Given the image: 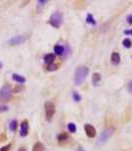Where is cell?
<instances>
[{
	"instance_id": "29",
	"label": "cell",
	"mask_w": 132,
	"mask_h": 151,
	"mask_svg": "<svg viewBox=\"0 0 132 151\" xmlns=\"http://www.w3.org/2000/svg\"><path fill=\"white\" fill-rule=\"evenodd\" d=\"M77 151H85V150H84V149H83V148H81V147H79V148L77 149Z\"/></svg>"
},
{
	"instance_id": "10",
	"label": "cell",
	"mask_w": 132,
	"mask_h": 151,
	"mask_svg": "<svg viewBox=\"0 0 132 151\" xmlns=\"http://www.w3.org/2000/svg\"><path fill=\"white\" fill-rule=\"evenodd\" d=\"M55 61V55L54 54H48L44 57V62L47 65H51L53 64V62Z\"/></svg>"
},
{
	"instance_id": "1",
	"label": "cell",
	"mask_w": 132,
	"mask_h": 151,
	"mask_svg": "<svg viewBox=\"0 0 132 151\" xmlns=\"http://www.w3.org/2000/svg\"><path fill=\"white\" fill-rule=\"evenodd\" d=\"M89 74V69L87 66H78L76 69L75 72V85L80 86L87 78V76Z\"/></svg>"
},
{
	"instance_id": "11",
	"label": "cell",
	"mask_w": 132,
	"mask_h": 151,
	"mask_svg": "<svg viewBox=\"0 0 132 151\" xmlns=\"http://www.w3.org/2000/svg\"><path fill=\"white\" fill-rule=\"evenodd\" d=\"M111 63L113 65H118L120 63V55L118 52H113L111 55Z\"/></svg>"
},
{
	"instance_id": "19",
	"label": "cell",
	"mask_w": 132,
	"mask_h": 151,
	"mask_svg": "<svg viewBox=\"0 0 132 151\" xmlns=\"http://www.w3.org/2000/svg\"><path fill=\"white\" fill-rule=\"evenodd\" d=\"M72 97H73V100H74L75 102H80V101H81V99H82V97L78 94L77 92H73Z\"/></svg>"
},
{
	"instance_id": "8",
	"label": "cell",
	"mask_w": 132,
	"mask_h": 151,
	"mask_svg": "<svg viewBox=\"0 0 132 151\" xmlns=\"http://www.w3.org/2000/svg\"><path fill=\"white\" fill-rule=\"evenodd\" d=\"M28 130H29L28 121H27V120H24L23 122L21 123V127H20V135H21V137L27 136Z\"/></svg>"
},
{
	"instance_id": "20",
	"label": "cell",
	"mask_w": 132,
	"mask_h": 151,
	"mask_svg": "<svg viewBox=\"0 0 132 151\" xmlns=\"http://www.w3.org/2000/svg\"><path fill=\"white\" fill-rule=\"evenodd\" d=\"M68 139V135L66 133H61L59 136H58V141L62 142V141H65Z\"/></svg>"
},
{
	"instance_id": "27",
	"label": "cell",
	"mask_w": 132,
	"mask_h": 151,
	"mask_svg": "<svg viewBox=\"0 0 132 151\" xmlns=\"http://www.w3.org/2000/svg\"><path fill=\"white\" fill-rule=\"evenodd\" d=\"M124 33H125V34H127V35H128V34L132 35V29H130V30H125V31H124Z\"/></svg>"
},
{
	"instance_id": "14",
	"label": "cell",
	"mask_w": 132,
	"mask_h": 151,
	"mask_svg": "<svg viewBox=\"0 0 132 151\" xmlns=\"http://www.w3.org/2000/svg\"><path fill=\"white\" fill-rule=\"evenodd\" d=\"M100 80H101V76H100V74H99V73H94V74H93V77H92V82H93L94 86H97V84H99Z\"/></svg>"
},
{
	"instance_id": "25",
	"label": "cell",
	"mask_w": 132,
	"mask_h": 151,
	"mask_svg": "<svg viewBox=\"0 0 132 151\" xmlns=\"http://www.w3.org/2000/svg\"><path fill=\"white\" fill-rule=\"evenodd\" d=\"M6 110H8L7 106H0V111H6Z\"/></svg>"
},
{
	"instance_id": "16",
	"label": "cell",
	"mask_w": 132,
	"mask_h": 151,
	"mask_svg": "<svg viewBox=\"0 0 132 151\" xmlns=\"http://www.w3.org/2000/svg\"><path fill=\"white\" fill-rule=\"evenodd\" d=\"M17 125H18V123H17L16 120H12V121L9 123V129L11 131H16Z\"/></svg>"
},
{
	"instance_id": "24",
	"label": "cell",
	"mask_w": 132,
	"mask_h": 151,
	"mask_svg": "<svg viewBox=\"0 0 132 151\" xmlns=\"http://www.w3.org/2000/svg\"><path fill=\"white\" fill-rule=\"evenodd\" d=\"M127 90H128L129 93H131L132 94V81H130V82L128 83V85H127Z\"/></svg>"
},
{
	"instance_id": "9",
	"label": "cell",
	"mask_w": 132,
	"mask_h": 151,
	"mask_svg": "<svg viewBox=\"0 0 132 151\" xmlns=\"http://www.w3.org/2000/svg\"><path fill=\"white\" fill-rule=\"evenodd\" d=\"M12 79H13V81H15L16 83H19V84H24L26 82V79L23 76L18 75V74H13Z\"/></svg>"
},
{
	"instance_id": "4",
	"label": "cell",
	"mask_w": 132,
	"mask_h": 151,
	"mask_svg": "<svg viewBox=\"0 0 132 151\" xmlns=\"http://www.w3.org/2000/svg\"><path fill=\"white\" fill-rule=\"evenodd\" d=\"M55 114V106L52 102L47 101L45 103V116H46V120L47 121H51L53 116Z\"/></svg>"
},
{
	"instance_id": "23",
	"label": "cell",
	"mask_w": 132,
	"mask_h": 151,
	"mask_svg": "<svg viewBox=\"0 0 132 151\" xmlns=\"http://www.w3.org/2000/svg\"><path fill=\"white\" fill-rule=\"evenodd\" d=\"M10 147H11V144H8V145H5V146H3L2 148H0V151H9Z\"/></svg>"
},
{
	"instance_id": "26",
	"label": "cell",
	"mask_w": 132,
	"mask_h": 151,
	"mask_svg": "<svg viewBox=\"0 0 132 151\" xmlns=\"http://www.w3.org/2000/svg\"><path fill=\"white\" fill-rule=\"evenodd\" d=\"M127 21H128V23H130V24H132V15H128L127 16Z\"/></svg>"
},
{
	"instance_id": "18",
	"label": "cell",
	"mask_w": 132,
	"mask_h": 151,
	"mask_svg": "<svg viewBox=\"0 0 132 151\" xmlns=\"http://www.w3.org/2000/svg\"><path fill=\"white\" fill-rule=\"evenodd\" d=\"M122 43H123V46H124L125 47H127V48L131 47V44H132L131 40H130L129 38H125V39H123Z\"/></svg>"
},
{
	"instance_id": "28",
	"label": "cell",
	"mask_w": 132,
	"mask_h": 151,
	"mask_svg": "<svg viewBox=\"0 0 132 151\" xmlns=\"http://www.w3.org/2000/svg\"><path fill=\"white\" fill-rule=\"evenodd\" d=\"M18 151H26V149L25 148H23V147H20L18 149Z\"/></svg>"
},
{
	"instance_id": "6",
	"label": "cell",
	"mask_w": 132,
	"mask_h": 151,
	"mask_svg": "<svg viewBox=\"0 0 132 151\" xmlns=\"http://www.w3.org/2000/svg\"><path fill=\"white\" fill-rule=\"evenodd\" d=\"M27 38H28L27 35L19 34V35H16V36H13L12 38H10L9 40H8V43H9L10 46H18V44L23 43Z\"/></svg>"
},
{
	"instance_id": "2",
	"label": "cell",
	"mask_w": 132,
	"mask_h": 151,
	"mask_svg": "<svg viewBox=\"0 0 132 151\" xmlns=\"http://www.w3.org/2000/svg\"><path fill=\"white\" fill-rule=\"evenodd\" d=\"M62 22H63V16H62V14L60 13V12H54L51 16H50V19H49V23L53 26V27H60L61 26V24H62Z\"/></svg>"
},
{
	"instance_id": "7",
	"label": "cell",
	"mask_w": 132,
	"mask_h": 151,
	"mask_svg": "<svg viewBox=\"0 0 132 151\" xmlns=\"http://www.w3.org/2000/svg\"><path fill=\"white\" fill-rule=\"evenodd\" d=\"M84 129H85V133H86V135L89 137V138H93L96 136V130H95V128L92 126V125H90V124H86L84 126Z\"/></svg>"
},
{
	"instance_id": "21",
	"label": "cell",
	"mask_w": 132,
	"mask_h": 151,
	"mask_svg": "<svg viewBox=\"0 0 132 151\" xmlns=\"http://www.w3.org/2000/svg\"><path fill=\"white\" fill-rule=\"evenodd\" d=\"M57 69H58V66H57V65H54V64H51V65H48L47 66L48 71H56Z\"/></svg>"
},
{
	"instance_id": "13",
	"label": "cell",
	"mask_w": 132,
	"mask_h": 151,
	"mask_svg": "<svg viewBox=\"0 0 132 151\" xmlns=\"http://www.w3.org/2000/svg\"><path fill=\"white\" fill-rule=\"evenodd\" d=\"M32 151H44V146L41 142H36L32 148Z\"/></svg>"
},
{
	"instance_id": "15",
	"label": "cell",
	"mask_w": 132,
	"mask_h": 151,
	"mask_svg": "<svg viewBox=\"0 0 132 151\" xmlns=\"http://www.w3.org/2000/svg\"><path fill=\"white\" fill-rule=\"evenodd\" d=\"M86 21H87V23H90V24H92V25H95V24H96V21H95L93 15H92V14H90V13H89V14H87Z\"/></svg>"
},
{
	"instance_id": "30",
	"label": "cell",
	"mask_w": 132,
	"mask_h": 151,
	"mask_svg": "<svg viewBox=\"0 0 132 151\" xmlns=\"http://www.w3.org/2000/svg\"><path fill=\"white\" fill-rule=\"evenodd\" d=\"M2 66H3V65H2V63L0 62V69H2Z\"/></svg>"
},
{
	"instance_id": "22",
	"label": "cell",
	"mask_w": 132,
	"mask_h": 151,
	"mask_svg": "<svg viewBox=\"0 0 132 151\" xmlns=\"http://www.w3.org/2000/svg\"><path fill=\"white\" fill-rule=\"evenodd\" d=\"M46 3H47V1H46V0H39V1H38V8L43 7Z\"/></svg>"
},
{
	"instance_id": "5",
	"label": "cell",
	"mask_w": 132,
	"mask_h": 151,
	"mask_svg": "<svg viewBox=\"0 0 132 151\" xmlns=\"http://www.w3.org/2000/svg\"><path fill=\"white\" fill-rule=\"evenodd\" d=\"M12 94V88L9 84H5L0 90V99L1 100H8Z\"/></svg>"
},
{
	"instance_id": "12",
	"label": "cell",
	"mask_w": 132,
	"mask_h": 151,
	"mask_svg": "<svg viewBox=\"0 0 132 151\" xmlns=\"http://www.w3.org/2000/svg\"><path fill=\"white\" fill-rule=\"evenodd\" d=\"M64 51H65V48L63 46H60V44H57L54 47V52H55V55H58V56H62L63 54H64Z\"/></svg>"
},
{
	"instance_id": "17",
	"label": "cell",
	"mask_w": 132,
	"mask_h": 151,
	"mask_svg": "<svg viewBox=\"0 0 132 151\" xmlns=\"http://www.w3.org/2000/svg\"><path fill=\"white\" fill-rule=\"evenodd\" d=\"M67 127H68V130H69L71 133L76 132V125L74 124V123H69V124L67 125Z\"/></svg>"
},
{
	"instance_id": "3",
	"label": "cell",
	"mask_w": 132,
	"mask_h": 151,
	"mask_svg": "<svg viewBox=\"0 0 132 151\" xmlns=\"http://www.w3.org/2000/svg\"><path fill=\"white\" fill-rule=\"evenodd\" d=\"M113 132H114L113 128H107V129L103 130L102 133L100 134V136H99V139H98L97 144H98V145H103L104 143L112 136Z\"/></svg>"
}]
</instances>
